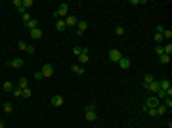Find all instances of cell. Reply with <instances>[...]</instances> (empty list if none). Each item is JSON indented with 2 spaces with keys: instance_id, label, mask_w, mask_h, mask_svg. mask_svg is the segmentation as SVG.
<instances>
[{
  "instance_id": "83f0119b",
  "label": "cell",
  "mask_w": 172,
  "mask_h": 128,
  "mask_svg": "<svg viewBox=\"0 0 172 128\" xmlns=\"http://www.w3.org/2000/svg\"><path fill=\"white\" fill-rule=\"evenodd\" d=\"M25 52H27V54H31V56H33V54H35V52H37V50H35V46H33V44H27Z\"/></svg>"
},
{
  "instance_id": "d4e9b609",
  "label": "cell",
  "mask_w": 172,
  "mask_h": 128,
  "mask_svg": "<svg viewBox=\"0 0 172 128\" xmlns=\"http://www.w3.org/2000/svg\"><path fill=\"white\" fill-rule=\"evenodd\" d=\"M163 38H166V40L172 38V31L170 29H165V31H163Z\"/></svg>"
},
{
  "instance_id": "9a60e30c",
  "label": "cell",
  "mask_w": 172,
  "mask_h": 128,
  "mask_svg": "<svg viewBox=\"0 0 172 128\" xmlns=\"http://www.w3.org/2000/svg\"><path fill=\"white\" fill-rule=\"evenodd\" d=\"M17 88H21V90H23V88H29V80H27L25 77H21L17 80Z\"/></svg>"
},
{
  "instance_id": "ffe728a7",
  "label": "cell",
  "mask_w": 172,
  "mask_h": 128,
  "mask_svg": "<svg viewBox=\"0 0 172 128\" xmlns=\"http://www.w3.org/2000/svg\"><path fill=\"white\" fill-rule=\"evenodd\" d=\"M153 80H155V78H153V75H151V73H147L145 77H143V88H145L149 82H153Z\"/></svg>"
},
{
  "instance_id": "f546056e",
  "label": "cell",
  "mask_w": 172,
  "mask_h": 128,
  "mask_svg": "<svg viewBox=\"0 0 172 128\" xmlns=\"http://www.w3.org/2000/svg\"><path fill=\"white\" fill-rule=\"evenodd\" d=\"M17 48H19V50H23V52H25V48H27V42H25V40H19V42H17Z\"/></svg>"
},
{
  "instance_id": "2e32d148",
  "label": "cell",
  "mask_w": 172,
  "mask_h": 128,
  "mask_svg": "<svg viewBox=\"0 0 172 128\" xmlns=\"http://www.w3.org/2000/svg\"><path fill=\"white\" fill-rule=\"evenodd\" d=\"M56 29H57L59 32H63L65 29H67V25H65V21H63V19H57V21H56Z\"/></svg>"
},
{
  "instance_id": "44dd1931",
  "label": "cell",
  "mask_w": 172,
  "mask_h": 128,
  "mask_svg": "<svg viewBox=\"0 0 172 128\" xmlns=\"http://www.w3.org/2000/svg\"><path fill=\"white\" fill-rule=\"evenodd\" d=\"M163 54H166V56H170V54H172V44H170V42H168L166 46H163Z\"/></svg>"
},
{
  "instance_id": "836d02e7",
  "label": "cell",
  "mask_w": 172,
  "mask_h": 128,
  "mask_svg": "<svg viewBox=\"0 0 172 128\" xmlns=\"http://www.w3.org/2000/svg\"><path fill=\"white\" fill-rule=\"evenodd\" d=\"M155 54H157V56H163V46H155Z\"/></svg>"
},
{
  "instance_id": "d6a6232c",
  "label": "cell",
  "mask_w": 172,
  "mask_h": 128,
  "mask_svg": "<svg viewBox=\"0 0 172 128\" xmlns=\"http://www.w3.org/2000/svg\"><path fill=\"white\" fill-rule=\"evenodd\" d=\"M145 113H147V115H151V117H159V115H157V109H147Z\"/></svg>"
},
{
  "instance_id": "8d00e7d4",
  "label": "cell",
  "mask_w": 172,
  "mask_h": 128,
  "mask_svg": "<svg viewBox=\"0 0 172 128\" xmlns=\"http://www.w3.org/2000/svg\"><path fill=\"white\" fill-rule=\"evenodd\" d=\"M42 73H40V71H37V73H35V80H42Z\"/></svg>"
},
{
  "instance_id": "74e56055",
  "label": "cell",
  "mask_w": 172,
  "mask_h": 128,
  "mask_svg": "<svg viewBox=\"0 0 172 128\" xmlns=\"http://www.w3.org/2000/svg\"><path fill=\"white\" fill-rule=\"evenodd\" d=\"M23 97H31V90L29 88H23Z\"/></svg>"
},
{
  "instance_id": "5b68a950",
  "label": "cell",
  "mask_w": 172,
  "mask_h": 128,
  "mask_svg": "<svg viewBox=\"0 0 172 128\" xmlns=\"http://www.w3.org/2000/svg\"><path fill=\"white\" fill-rule=\"evenodd\" d=\"M122 58V54H121V50H117V48H113V50L109 52V59L113 61V63H117L119 59Z\"/></svg>"
},
{
  "instance_id": "30bf717a",
  "label": "cell",
  "mask_w": 172,
  "mask_h": 128,
  "mask_svg": "<svg viewBox=\"0 0 172 128\" xmlns=\"http://www.w3.org/2000/svg\"><path fill=\"white\" fill-rule=\"evenodd\" d=\"M63 101H65V99L59 96V94H57V96H52V105H54V107H61Z\"/></svg>"
},
{
  "instance_id": "cb8c5ba5",
  "label": "cell",
  "mask_w": 172,
  "mask_h": 128,
  "mask_svg": "<svg viewBox=\"0 0 172 128\" xmlns=\"http://www.w3.org/2000/svg\"><path fill=\"white\" fill-rule=\"evenodd\" d=\"M12 94H13L15 97H23V90H21V88H13Z\"/></svg>"
},
{
  "instance_id": "4316f807",
  "label": "cell",
  "mask_w": 172,
  "mask_h": 128,
  "mask_svg": "<svg viewBox=\"0 0 172 128\" xmlns=\"http://www.w3.org/2000/svg\"><path fill=\"white\" fill-rule=\"evenodd\" d=\"M115 32H117L119 36H121V34H124V27H122V25H117V27H115Z\"/></svg>"
},
{
  "instance_id": "603a6c76",
  "label": "cell",
  "mask_w": 172,
  "mask_h": 128,
  "mask_svg": "<svg viewBox=\"0 0 172 128\" xmlns=\"http://www.w3.org/2000/svg\"><path fill=\"white\" fill-rule=\"evenodd\" d=\"M161 58V63L166 65V63H170V56H166V54H163V56H159Z\"/></svg>"
},
{
  "instance_id": "ba28073f",
  "label": "cell",
  "mask_w": 172,
  "mask_h": 128,
  "mask_svg": "<svg viewBox=\"0 0 172 128\" xmlns=\"http://www.w3.org/2000/svg\"><path fill=\"white\" fill-rule=\"evenodd\" d=\"M71 71H73V73H75V75H76V77H82V75H84V73H86V69H84V67H82V65H71Z\"/></svg>"
},
{
  "instance_id": "e575fe53",
  "label": "cell",
  "mask_w": 172,
  "mask_h": 128,
  "mask_svg": "<svg viewBox=\"0 0 172 128\" xmlns=\"http://www.w3.org/2000/svg\"><path fill=\"white\" fill-rule=\"evenodd\" d=\"M155 94H157V97H166V92H165V90H157Z\"/></svg>"
},
{
  "instance_id": "8fae6325",
  "label": "cell",
  "mask_w": 172,
  "mask_h": 128,
  "mask_svg": "<svg viewBox=\"0 0 172 128\" xmlns=\"http://www.w3.org/2000/svg\"><path fill=\"white\" fill-rule=\"evenodd\" d=\"M31 38L33 40L42 38V29H40V27H37V29H33V31H31Z\"/></svg>"
},
{
  "instance_id": "d6986e66",
  "label": "cell",
  "mask_w": 172,
  "mask_h": 128,
  "mask_svg": "<svg viewBox=\"0 0 172 128\" xmlns=\"http://www.w3.org/2000/svg\"><path fill=\"white\" fill-rule=\"evenodd\" d=\"M145 88H147V90H151L153 94H155V92L159 90V82H155V80H153V82H149V84H147Z\"/></svg>"
},
{
  "instance_id": "d590c367",
  "label": "cell",
  "mask_w": 172,
  "mask_h": 128,
  "mask_svg": "<svg viewBox=\"0 0 172 128\" xmlns=\"http://www.w3.org/2000/svg\"><path fill=\"white\" fill-rule=\"evenodd\" d=\"M153 38H155V42H161V40H163V34H159V32H155V34H153Z\"/></svg>"
},
{
  "instance_id": "4fadbf2b",
  "label": "cell",
  "mask_w": 172,
  "mask_h": 128,
  "mask_svg": "<svg viewBox=\"0 0 172 128\" xmlns=\"http://www.w3.org/2000/svg\"><path fill=\"white\" fill-rule=\"evenodd\" d=\"M10 67L21 69V67H23V59H21V58H15V59H12V61H10Z\"/></svg>"
},
{
  "instance_id": "7c38bea8",
  "label": "cell",
  "mask_w": 172,
  "mask_h": 128,
  "mask_svg": "<svg viewBox=\"0 0 172 128\" xmlns=\"http://www.w3.org/2000/svg\"><path fill=\"white\" fill-rule=\"evenodd\" d=\"M170 88H172V86H170V80H168V78H165V80H161V82H159V90H165V92H168Z\"/></svg>"
},
{
  "instance_id": "e0dca14e",
  "label": "cell",
  "mask_w": 172,
  "mask_h": 128,
  "mask_svg": "<svg viewBox=\"0 0 172 128\" xmlns=\"http://www.w3.org/2000/svg\"><path fill=\"white\" fill-rule=\"evenodd\" d=\"M25 27L29 29V31H33V29H37V27H38V21H37V19H31V21H27V23H25Z\"/></svg>"
},
{
  "instance_id": "ab89813d",
  "label": "cell",
  "mask_w": 172,
  "mask_h": 128,
  "mask_svg": "<svg viewBox=\"0 0 172 128\" xmlns=\"http://www.w3.org/2000/svg\"><path fill=\"white\" fill-rule=\"evenodd\" d=\"M163 31H165V27H163V25H157V31H155V32H159V34H163Z\"/></svg>"
},
{
  "instance_id": "6da1fadb",
  "label": "cell",
  "mask_w": 172,
  "mask_h": 128,
  "mask_svg": "<svg viewBox=\"0 0 172 128\" xmlns=\"http://www.w3.org/2000/svg\"><path fill=\"white\" fill-rule=\"evenodd\" d=\"M86 121L88 122H94L96 119H98V113H96V105L92 103V105H86Z\"/></svg>"
},
{
  "instance_id": "f1b7e54d",
  "label": "cell",
  "mask_w": 172,
  "mask_h": 128,
  "mask_svg": "<svg viewBox=\"0 0 172 128\" xmlns=\"http://www.w3.org/2000/svg\"><path fill=\"white\" fill-rule=\"evenodd\" d=\"M73 54H75L76 58H78V56L82 54V48H80V46H75V48H73Z\"/></svg>"
},
{
  "instance_id": "277c9868",
  "label": "cell",
  "mask_w": 172,
  "mask_h": 128,
  "mask_svg": "<svg viewBox=\"0 0 172 128\" xmlns=\"http://www.w3.org/2000/svg\"><path fill=\"white\" fill-rule=\"evenodd\" d=\"M40 73H42V77H44V78L52 77V75H54V65H52V63H44V65H42V69H40Z\"/></svg>"
},
{
  "instance_id": "484cf974",
  "label": "cell",
  "mask_w": 172,
  "mask_h": 128,
  "mask_svg": "<svg viewBox=\"0 0 172 128\" xmlns=\"http://www.w3.org/2000/svg\"><path fill=\"white\" fill-rule=\"evenodd\" d=\"M2 88L6 90V92H12V90H13V88H15V86H13V84H12V82H4V86H2Z\"/></svg>"
},
{
  "instance_id": "7a4b0ae2",
  "label": "cell",
  "mask_w": 172,
  "mask_h": 128,
  "mask_svg": "<svg viewBox=\"0 0 172 128\" xmlns=\"http://www.w3.org/2000/svg\"><path fill=\"white\" fill-rule=\"evenodd\" d=\"M56 15L57 17H59V19H65V17H67V15H69V4H59V8H57L56 10Z\"/></svg>"
},
{
  "instance_id": "ac0fdd59",
  "label": "cell",
  "mask_w": 172,
  "mask_h": 128,
  "mask_svg": "<svg viewBox=\"0 0 172 128\" xmlns=\"http://www.w3.org/2000/svg\"><path fill=\"white\" fill-rule=\"evenodd\" d=\"M155 109H157V115H165L166 111H168V109H166V105H165V103H159V105H157V107H155Z\"/></svg>"
},
{
  "instance_id": "f35d334b",
  "label": "cell",
  "mask_w": 172,
  "mask_h": 128,
  "mask_svg": "<svg viewBox=\"0 0 172 128\" xmlns=\"http://www.w3.org/2000/svg\"><path fill=\"white\" fill-rule=\"evenodd\" d=\"M21 17H23V21H25V23H27V21H31V15H29V13H23V15H21Z\"/></svg>"
},
{
  "instance_id": "7402d4cb",
  "label": "cell",
  "mask_w": 172,
  "mask_h": 128,
  "mask_svg": "<svg viewBox=\"0 0 172 128\" xmlns=\"http://www.w3.org/2000/svg\"><path fill=\"white\" fill-rule=\"evenodd\" d=\"M12 111H13L12 101H6V103H4V113H12Z\"/></svg>"
},
{
  "instance_id": "1f68e13d",
  "label": "cell",
  "mask_w": 172,
  "mask_h": 128,
  "mask_svg": "<svg viewBox=\"0 0 172 128\" xmlns=\"http://www.w3.org/2000/svg\"><path fill=\"white\" fill-rule=\"evenodd\" d=\"M165 105H166V109L172 107V97H165Z\"/></svg>"
},
{
  "instance_id": "4dcf8cb0",
  "label": "cell",
  "mask_w": 172,
  "mask_h": 128,
  "mask_svg": "<svg viewBox=\"0 0 172 128\" xmlns=\"http://www.w3.org/2000/svg\"><path fill=\"white\" fill-rule=\"evenodd\" d=\"M31 6H33V0H23V8L25 10H29Z\"/></svg>"
},
{
  "instance_id": "3957f363",
  "label": "cell",
  "mask_w": 172,
  "mask_h": 128,
  "mask_svg": "<svg viewBox=\"0 0 172 128\" xmlns=\"http://www.w3.org/2000/svg\"><path fill=\"white\" fill-rule=\"evenodd\" d=\"M159 97H155V96H151V97H147L145 99V105H143V113H145L147 109H155L157 105H159Z\"/></svg>"
},
{
  "instance_id": "8992f818",
  "label": "cell",
  "mask_w": 172,
  "mask_h": 128,
  "mask_svg": "<svg viewBox=\"0 0 172 128\" xmlns=\"http://www.w3.org/2000/svg\"><path fill=\"white\" fill-rule=\"evenodd\" d=\"M88 48H82V54L78 56V63L80 65H84V63H88V59H90V54H88Z\"/></svg>"
},
{
  "instance_id": "52a82bcc",
  "label": "cell",
  "mask_w": 172,
  "mask_h": 128,
  "mask_svg": "<svg viewBox=\"0 0 172 128\" xmlns=\"http://www.w3.org/2000/svg\"><path fill=\"white\" fill-rule=\"evenodd\" d=\"M88 29V23L86 21H78L76 23V36H82V32Z\"/></svg>"
},
{
  "instance_id": "5bb4252c",
  "label": "cell",
  "mask_w": 172,
  "mask_h": 128,
  "mask_svg": "<svg viewBox=\"0 0 172 128\" xmlns=\"http://www.w3.org/2000/svg\"><path fill=\"white\" fill-rule=\"evenodd\" d=\"M117 63H119V67H122V69H130V59L128 58H121Z\"/></svg>"
},
{
  "instance_id": "60d3db41",
  "label": "cell",
  "mask_w": 172,
  "mask_h": 128,
  "mask_svg": "<svg viewBox=\"0 0 172 128\" xmlns=\"http://www.w3.org/2000/svg\"><path fill=\"white\" fill-rule=\"evenodd\" d=\"M0 128H4V121H0Z\"/></svg>"
},
{
  "instance_id": "9c48e42d",
  "label": "cell",
  "mask_w": 172,
  "mask_h": 128,
  "mask_svg": "<svg viewBox=\"0 0 172 128\" xmlns=\"http://www.w3.org/2000/svg\"><path fill=\"white\" fill-rule=\"evenodd\" d=\"M63 21H65V25H67V27H76V23H78V19H76L75 15H71V13L65 17Z\"/></svg>"
}]
</instances>
